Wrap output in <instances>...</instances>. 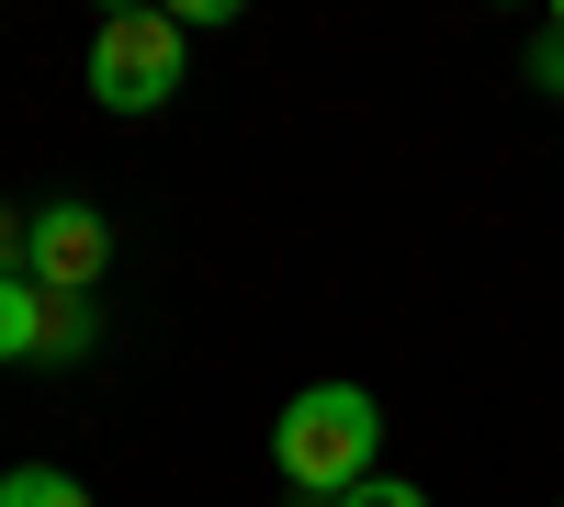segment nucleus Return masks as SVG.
Masks as SVG:
<instances>
[{"mask_svg": "<svg viewBox=\"0 0 564 507\" xmlns=\"http://www.w3.org/2000/svg\"><path fill=\"white\" fill-rule=\"evenodd\" d=\"M372 451H384V406H372L361 384H305V395L271 418L282 485H294V496H327V507L372 474Z\"/></svg>", "mask_w": 564, "mask_h": 507, "instance_id": "obj_1", "label": "nucleus"}, {"mask_svg": "<svg viewBox=\"0 0 564 507\" xmlns=\"http://www.w3.org/2000/svg\"><path fill=\"white\" fill-rule=\"evenodd\" d=\"M181 90V12H113L90 34V102L102 113H159Z\"/></svg>", "mask_w": 564, "mask_h": 507, "instance_id": "obj_2", "label": "nucleus"}, {"mask_svg": "<svg viewBox=\"0 0 564 507\" xmlns=\"http://www.w3.org/2000/svg\"><path fill=\"white\" fill-rule=\"evenodd\" d=\"M102 271H113L102 203H34V214H23V283H34V294H90Z\"/></svg>", "mask_w": 564, "mask_h": 507, "instance_id": "obj_3", "label": "nucleus"}, {"mask_svg": "<svg viewBox=\"0 0 564 507\" xmlns=\"http://www.w3.org/2000/svg\"><path fill=\"white\" fill-rule=\"evenodd\" d=\"M0 361H45V294L23 271H0Z\"/></svg>", "mask_w": 564, "mask_h": 507, "instance_id": "obj_4", "label": "nucleus"}, {"mask_svg": "<svg viewBox=\"0 0 564 507\" xmlns=\"http://www.w3.org/2000/svg\"><path fill=\"white\" fill-rule=\"evenodd\" d=\"M0 507H90V485H79V474L23 463V474H0Z\"/></svg>", "mask_w": 564, "mask_h": 507, "instance_id": "obj_5", "label": "nucleus"}, {"mask_svg": "<svg viewBox=\"0 0 564 507\" xmlns=\"http://www.w3.org/2000/svg\"><path fill=\"white\" fill-rule=\"evenodd\" d=\"M90 350V294H45V361H79Z\"/></svg>", "mask_w": 564, "mask_h": 507, "instance_id": "obj_6", "label": "nucleus"}, {"mask_svg": "<svg viewBox=\"0 0 564 507\" xmlns=\"http://www.w3.org/2000/svg\"><path fill=\"white\" fill-rule=\"evenodd\" d=\"M339 507H430V485H406V474H361Z\"/></svg>", "mask_w": 564, "mask_h": 507, "instance_id": "obj_7", "label": "nucleus"}, {"mask_svg": "<svg viewBox=\"0 0 564 507\" xmlns=\"http://www.w3.org/2000/svg\"><path fill=\"white\" fill-rule=\"evenodd\" d=\"M0 271H23V214H0Z\"/></svg>", "mask_w": 564, "mask_h": 507, "instance_id": "obj_8", "label": "nucleus"}, {"mask_svg": "<svg viewBox=\"0 0 564 507\" xmlns=\"http://www.w3.org/2000/svg\"><path fill=\"white\" fill-rule=\"evenodd\" d=\"M553 34H564V23H553Z\"/></svg>", "mask_w": 564, "mask_h": 507, "instance_id": "obj_9", "label": "nucleus"}, {"mask_svg": "<svg viewBox=\"0 0 564 507\" xmlns=\"http://www.w3.org/2000/svg\"><path fill=\"white\" fill-rule=\"evenodd\" d=\"M553 507H564V496H553Z\"/></svg>", "mask_w": 564, "mask_h": 507, "instance_id": "obj_10", "label": "nucleus"}]
</instances>
